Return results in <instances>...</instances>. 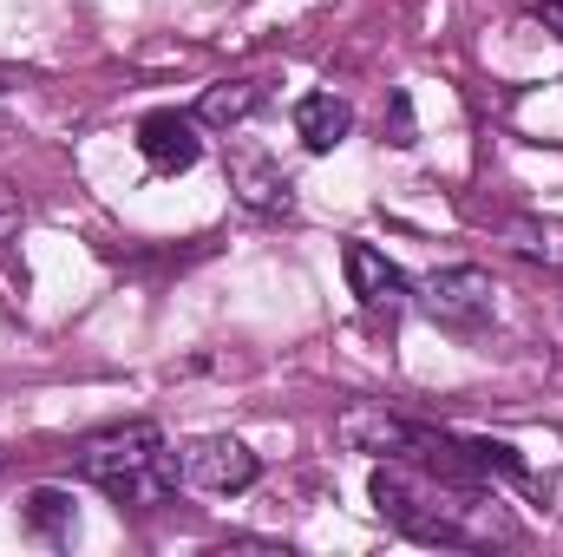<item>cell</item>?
I'll use <instances>...</instances> for the list:
<instances>
[{
  "mask_svg": "<svg viewBox=\"0 0 563 557\" xmlns=\"http://www.w3.org/2000/svg\"><path fill=\"white\" fill-rule=\"evenodd\" d=\"M374 512L420 538V545H445V551H492V545H518V518L511 505H498L492 485H478L472 472H426L420 459H380L367 479Z\"/></svg>",
  "mask_w": 563,
  "mask_h": 557,
  "instance_id": "6da1fadb",
  "label": "cell"
},
{
  "mask_svg": "<svg viewBox=\"0 0 563 557\" xmlns=\"http://www.w3.org/2000/svg\"><path fill=\"white\" fill-rule=\"evenodd\" d=\"M79 479L99 485L112 505H164L184 472H177L170 439L151 419H125V426H106L79 446Z\"/></svg>",
  "mask_w": 563,
  "mask_h": 557,
  "instance_id": "7a4b0ae2",
  "label": "cell"
},
{
  "mask_svg": "<svg viewBox=\"0 0 563 557\" xmlns=\"http://www.w3.org/2000/svg\"><path fill=\"white\" fill-rule=\"evenodd\" d=\"M413 302L439 328H452V335H485L492 315H498V282L485 276L478 263H445V270L413 282Z\"/></svg>",
  "mask_w": 563,
  "mask_h": 557,
  "instance_id": "3957f363",
  "label": "cell"
},
{
  "mask_svg": "<svg viewBox=\"0 0 563 557\" xmlns=\"http://www.w3.org/2000/svg\"><path fill=\"white\" fill-rule=\"evenodd\" d=\"M177 472H184V485L230 499V492H250V485L263 479V459H256L243 439H230V433H203V439H190V446L177 452Z\"/></svg>",
  "mask_w": 563,
  "mask_h": 557,
  "instance_id": "277c9868",
  "label": "cell"
},
{
  "mask_svg": "<svg viewBox=\"0 0 563 557\" xmlns=\"http://www.w3.org/2000/svg\"><path fill=\"white\" fill-rule=\"evenodd\" d=\"M341 263H347V288H354V302L367 308V315H400L407 302H413V282H407V270L400 263H387L374 243H347L341 250Z\"/></svg>",
  "mask_w": 563,
  "mask_h": 557,
  "instance_id": "5b68a950",
  "label": "cell"
},
{
  "mask_svg": "<svg viewBox=\"0 0 563 557\" xmlns=\"http://www.w3.org/2000/svg\"><path fill=\"white\" fill-rule=\"evenodd\" d=\"M230 190H236L250 210H263V217H288V210H295L288 171H282L269 151H256V144H230Z\"/></svg>",
  "mask_w": 563,
  "mask_h": 557,
  "instance_id": "8992f818",
  "label": "cell"
},
{
  "mask_svg": "<svg viewBox=\"0 0 563 557\" xmlns=\"http://www.w3.org/2000/svg\"><path fill=\"white\" fill-rule=\"evenodd\" d=\"M139 151L151 171H190L203 157V139H197V119L190 112H144L139 119Z\"/></svg>",
  "mask_w": 563,
  "mask_h": 557,
  "instance_id": "52a82bcc",
  "label": "cell"
},
{
  "mask_svg": "<svg viewBox=\"0 0 563 557\" xmlns=\"http://www.w3.org/2000/svg\"><path fill=\"white\" fill-rule=\"evenodd\" d=\"M263 106H269V79H217V86H203V99H197V125L236 132V125H250Z\"/></svg>",
  "mask_w": 563,
  "mask_h": 557,
  "instance_id": "ba28073f",
  "label": "cell"
},
{
  "mask_svg": "<svg viewBox=\"0 0 563 557\" xmlns=\"http://www.w3.org/2000/svg\"><path fill=\"white\" fill-rule=\"evenodd\" d=\"M347 132H354V106L341 92H301L295 99V139L308 151H334Z\"/></svg>",
  "mask_w": 563,
  "mask_h": 557,
  "instance_id": "9c48e42d",
  "label": "cell"
},
{
  "mask_svg": "<svg viewBox=\"0 0 563 557\" xmlns=\"http://www.w3.org/2000/svg\"><path fill=\"white\" fill-rule=\"evenodd\" d=\"M20 518L40 532V538H53V545H66L73 532H79V512H73V492H59V485H33L26 499H20Z\"/></svg>",
  "mask_w": 563,
  "mask_h": 557,
  "instance_id": "30bf717a",
  "label": "cell"
},
{
  "mask_svg": "<svg viewBox=\"0 0 563 557\" xmlns=\"http://www.w3.org/2000/svg\"><path fill=\"white\" fill-rule=\"evenodd\" d=\"M20 237V190L0 177V243H13Z\"/></svg>",
  "mask_w": 563,
  "mask_h": 557,
  "instance_id": "8fae6325",
  "label": "cell"
},
{
  "mask_svg": "<svg viewBox=\"0 0 563 557\" xmlns=\"http://www.w3.org/2000/svg\"><path fill=\"white\" fill-rule=\"evenodd\" d=\"M394 144H413V99L394 92Z\"/></svg>",
  "mask_w": 563,
  "mask_h": 557,
  "instance_id": "7c38bea8",
  "label": "cell"
},
{
  "mask_svg": "<svg viewBox=\"0 0 563 557\" xmlns=\"http://www.w3.org/2000/svg\"><path fill=\"white\" fill-rule=\"evenodd\" d=\"M531 20H538V26H551V33L563 40V0H538V7H531Z\"/></svg>",
  "mask_w": 563,
  "mask_h": 557,
  "instance_id": "4fadbf2b",
  "label": "cell"
},
{
  "mask_svg": "<svg viewBox=\"0 0 563 557\" xmlns=\"http://www.w3.org/2000/svg\"><path fill=\"white\" fill-rule=\"evenodd\" d=\"M0 472H7V452H0Z\"/></svg>",
  "mask_w": 563,
  "mask_h": 557,
  "instance_id": "5bb4252c",
  "label": "cell"
}]
</instances>
